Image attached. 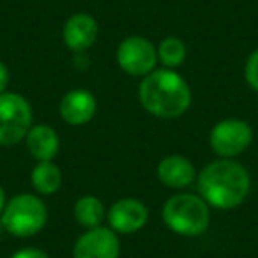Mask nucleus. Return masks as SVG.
Masks as SVG:
<instances>
[{"label": "nucleus", "instance_id": "16", "mask_svg": "<svg viewBox=\"0 0 258 258\" xmlns=\"http://www.w3.org/2000/svg\"><path fill=\"white\" fill-rule=\"evenodd\" d=\"M158 57L166 68H177L186 60V44L179 37H166L159 43Z\"/></svg>", "mask_w": 258, "mask_h": 258}, {"label": "nucleus", "instance_id": "9", "mask_svg": "<svg viewBox=\"0 0 258 258\" xmlns=\"http://www.w3.org/2000/svg\"><path fill=\"white\" fill-rule=\"evenodd\" d=\"M149 219V211L137 198H122L108 211L110 228L118 233H135L144 228Z\"/></svg>", "mask_w": 258, "mask_h": 258}, {"label": "nucleus", "instance_id": "1", "mask_svg": "<svg viewBox=\"0 0 258 258\" xmlns=\"http://www.w3.org/2000/svg\"><path fill=\"white\" fill-rule=\"evenodd\" d=\"M198 193L216 209H233L246 200L251 179L247 170L232 159H218L198 175Z\"/></svg>", "mask_w": 258, "mask_h": 258}, {"label": "nucleus", "instance_id": "6", "mask_svg": "<svg viewBox=\"0 0 258 258\" xmlns=\"http://www.w3.org/2000/svg\"><path fill=\"white\" fill-rule=\"evenodd\" d=\"M251 140H253V129L247 122L239 118H225L218 122L209 137L211 149L225 159L244 152L249 147Z\"/></svg>", "mask_w": 258, "mask_h": 258}, {"label": "nucleus", "instance_id": "2", "mask_svg": "<svg viewBox=\"0 0 258 258\" xmlns=\"http://www.w3.org/2000/svg\"><path fill=\"white\" fill-rule=\"evenodd\" d=\"M138 99L154 117L177 118L189 108L191 90L186 80L172 69H154L142 80Z\"/></svg>", "mask_w": 258, "mask_h": 258}, {"label": "nucleus", "instance_id": "15", "mask_svg": "<svg viewBox=\"0 0 258 258\" xmlns=\"http://www.w3.org/2000/svg\"><path fill=\"white\" fill-rule=\"evenodd\" d=\"M75 218L85 228H96L101 226V221L104 218V207L101 200L92 195L78 198L75 204Z\"/></svg>", "mask_w": 258, "mask_h": 258}, {"label": "nucleus", "instance_id": "19", "mask_svg": "<svg viewBox=\"0 0 258 258\" xmlns=\"http://www.w3.org/2000/svg\"><path fill=\"white\" fill-rule=\"evenodd\" d=\"M9 83V71H8V66L4 62L0 60V94L4 92L6 87Z\"/></svg>", "mask_w": 258, "mask_h": 258}, {"label": "nucleus", "instance_id": "3", "mask_svg": "<svg viewBox=\"0 0 258 258\" xmlns=\"http://www.w3.org/2000/svg\"><path fill=\"white\" fill-rule=\"evenodd\" d=\"M163 221L179 235L195 237L209 228L211 212L202 197L180 193L168 198L163 205Z\"/></svg>", "mask_w": 258, "mask_h": 258}, {"label": "nucleus", "instance_id": "10", "mask_svg": "<svg viewBox=\"0 0 258 258\" xmlns=\"http://www.w3.org/2000/svg\"><path fill=\"white\" fill-rule=\"evenodd\" d=\"M96 97L89 90L76 89L68 92L60 101V117L71 125H83L96 115Z\"/></svg>", "mask_w": 258, "mask_h": 258}, {"label": "nucleus", "instance_id": "8", "mask_svg": "<svg viewBox=\"0 0 258 258\" xmlns=\"http://www.w3.org/2000/svg\"><path fill=\"white\" fill-rule=\"evenodd\" d=\"M120 242L111 228L96 226L80 237L73 247V258H118Z\"/></svg>", "mask_w": 258, "mask_h": 258}, {"label": "nucleus", "instance_id": "4", "mask_svg": "<svg viewBox=\"0 0 258 258\" xmlns=\"http://www.w3.org/2000/svg\"><path fill=\"white\" fill-rule=\"evenodd\" d=\"M46 205L34 195H18L6 204L2 212V225L11 235L30 237L46 225Z\"/></svg>", "mask_w": 258, "mask_h": 258}, {"label": "nucleus", "instance_id": "5", "mask_svg": "<svg viewBox=\"0 0 258 258\" xmlns=\"http://www.w3.org/2000/svg\"><path fill=\"white\" fill-rule=\"evenodd\" d=\"M32 127V108L16 92L0 94V145L11 147L27 137Z\"/></svg>", "mask_w": 258, "mask_h": 258}, {"label": "nucleus", "instance_id": "14", "mask_svg": "<svg viewBox=\"0 0 258 258\" xmlns=\"http://www.w3.org/2000/svg\"><path fill=\"white\" fill-rule=\"evenodd\" d=\"M34 189L41 195H53L62 184L60 168L53 161H39L32 170Z\"/></svg>", "mask_w": 258, "mask_h": 258}, {"label": "nucleus", "instance_id": "13", "mask_svg": "<svg viewBox=\"0 0 258 258\" xmlns=\"http://www.w3.org/2000/svg\"><path fill=\"white\" fill-rule=\"evenodd\" d=\"M27 147L37 161H51L57 156L60 142L55 129L46 124H37L27 133Z\"/></svg>", "mask_w": 258, "mask_h": 258}, {"label": "nucleus", "instance_id": "7", "mask_svg": "<svg viewBox=\"0 0 258 258\" xmlns=\"http://www.w3.org/2000/svg\"><path fill=\"white\" fill-rule=\"evenodd\" d=\"M117 62L122 71L131 76H147L158 64V50L149 39L133 36L124 39L117 48Z\"/></svg>", "mask_w": 258, "mask_h": 258}, {"label": "nucleus", "instance_id": "17", "mask_svg": "<svg viewBox=\"0 0 258 258\" xmlns=\"http://www.w3.org/2000/svg\"><path fill=\"white\" fill-rule=\"evenodd\" d=\"M244 76H246L247 85L258 92V48L247 57L246 68H244Z\"/></svg>", "mask_w": 258, "mask_h": 258}, {"label": "nucleus", "instance_id": "20", "mask_svg": "<svg viewBox=\"0 0 258 258\" xmlns=\"http://www.w3.org/2000/svg\"><path fill=\"white\" fill-rule=\"evenodd\" d=\"M4 207H6V193L2 189V186H0V216L4 212Z\"/></svg>", "mask_w": 258, "mask_h": 258}, {"label": "nucleus", "instance_id": "12", "mask_svg": "<svg viewBox=\"0 0 258 258\" xmlns=\"http://www.w3.org/2000/svg\"><path fill=\"white\" fill-rule=\"evenodd\" d=\"M158 179L165 184L166 187H173V189H180V187L189 186L195 180V166L189 159L184 156H166L159 161L158 165Z\"/></svg>", "mask_w": 258, "mask_h": 258}, {"label": "nucleus", "instance_id": "11", "mask_svg": "<svg viewBox=\"0 0 258 258\" xmlns=\"http://www.w3.org/2000/svg\"><path fill=\"white\" fill-rule=\"evenodd\" d=\"M66 46L71 51H85L97 39V22L90 15H75L66 22L62 30Z\"/></svg>", "mask_w": 258, "mask_h": 258}, {"label": "nucleus", "instance_id": "18", "mask_svg": "<svg viewBox=\"0 0 258 258\" xmlns=\"http://www.w3.org/2000/svg\"><path fill=\"white\" fill-rule=\"evenodd\" d=\"M11 258H48L46 253L37 247H23V249L16 251L15 254H11Z\"/></svg>", "mask_w": 258, "mask_h": 258}]
</instances>
